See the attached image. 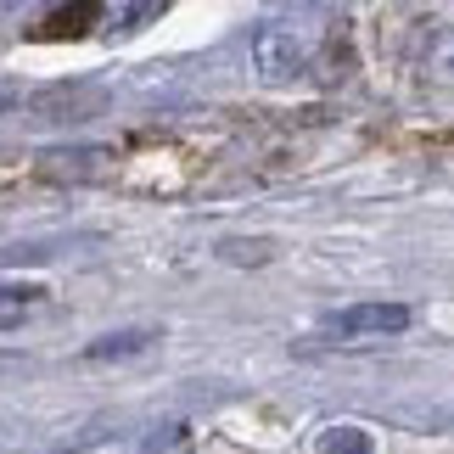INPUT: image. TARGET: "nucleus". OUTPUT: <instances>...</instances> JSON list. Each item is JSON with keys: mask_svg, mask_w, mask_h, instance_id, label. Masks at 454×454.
<instances>
[{"mask_svg": "<svg viewBox=\"0 0 454 454\" xmlns=\"http://www.w3.org/2000/svg\"><path fill=\"white\" fill-rule=\"evenodd\" d=\"M410 309L404 303H348L337 314H325V331L337 337H387V331H404Z\"/></svg>", "mask_w": 454, "mask_h": 454, "instance_id": "nucleus-2", "label": "nucleus"}, {"mask_svg": "<svg viewBox=\"0 0 454 454\" xmlns=\"http://www.w3.org/2000/svg\"><path fill=\"white\" fill-rule=\"evenodd\" d=\"M432 74H438V79H454V40H443L438 51H432Z\"/></svg>", "mask_w": 454, "mask_h": 454, "instance_id": "nucleus-8", "label": "nucleus"}, {"mask_svg": "<svg viewBox=\"0 0 454 454\" xmlns=\"http://www.w3.org/2000/svg\"><path fill=\"white\" fill-rule=\"evenodd\" d=\"M253 67H258V79H264V84L298 79L303 67H309V34L286 28V23L258 28V40H253Z\"/></svg>", "mask_w": 454, "mask_h": 454, "instance_id": "nucleus-1", "label": "nucleus"}, {"mask_svg": "<svg viewBox=\"0 0 454 454\" xmlns=\"http://www.w3.org/2000/svg\"><path fill=\"white\" fill-rule=\"evenodd\" d=\"M96 17H101L96 0H74V6H57V17H45V23H40V40H79V34H90Z\"/></svg>", "mask_w": 454, "mask_h": 454, "instance_id": "nucleus-3", "label": "nucleus"}, {"mask_svg": "<svg viewBox=\"0 0 454 454\" xmlns=\"http://www.w3.org/2000/svg\"><path fill=\"white\" fill-rule=\"evenodd\" d=\"M152 342H157V331H152V325L113 331V337H96L90 348H84V359H135V354H146Z\"/></svg>", "mask_w": 454, "mask_h": 454, "instance_id": "nucleus-4", "label": "nucleus"}, {"mask_svg": "<svg viewBox=\"0 0 454 454\" xmlns=\"http://www.w3.org/2000/svg\"><path fill=\"white\" fill-rule=\"evenodd\" d=\"M152 12H163V0H135V6H129V17H124V23H118V28H124V34H135V28H141Z\"/></svg>", "mask_w": 454, "mask_h": 454, "instance_id": "nucleus-7", "label": "nucleus"}, {"mask_svg": "<svg viewBox=\"0 0 454 454\" xmlns=\"http://www.w3.org/2000/svg\"><path fill=\"white\" fill-rule=\"evenodd\" d=\"M180 438H185V427H180V421H168V427H152V432H146V438L135 443L129 454H168Z\"/></svg>", "mask_w": 454, "mask_h": 454, "instance_id": "nucleus-6", "label": "nucleus"}, {"mask_svg": "<svg viewBox=\"0 0 454 454\" xmlns=\"http://www.w3.org/2000/svg\"><path fill=\"white\" fill-rule=\"evenodd\" d=\"M320 454H371V432L364 427H325Z\"/></svg>", "mask_w": 454, "mask_h": 454, "instance_id": "nucleus-5", "label": "nucleus"}]
</instances>
